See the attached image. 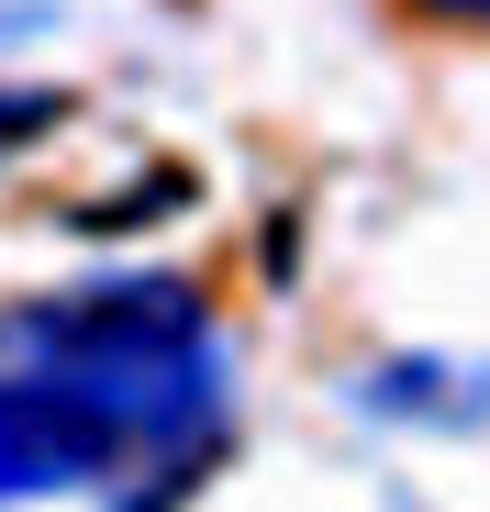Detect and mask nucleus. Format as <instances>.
<instances>
[{
    "label": "nucleus",
    "instance_id": "obj_1",
    "mask_svg": "<svg viewBox=\"0 0 490 512\" xmlns=\"http://www.w3.org/2000/svg\"><path fill=\"white\" fill-rule=\"evenodd\" d=\"M0 379L67 401L112 446V479L156 468L168 490H190L223 435V334H212L201 290L168 268L12 301L0 312Z\"/></svg>",
    "mask_w": 490,
    "mask_h": 512
},
{
    "label": "nucleus",
    "instance_id": "obj_2",
    "mask_svg": "<svg viewBox=\"0 0 490 512\" xmlns=\"http://www.w3.org/2000/svg\"><path fill=\"white\" fill-rule=\"evenodd\" d=\"M112 446L78 423L67 401L23 390V379H0V501H34V490H78V479H101Z\"/></svg>",
    "mask_w": 490,
    "mask_h": 512
},
{
    "label": "nucleus",
    "instance_id": "obj_3",
    "mask_svg": "<svg viewBox=\"0 0 490 512\" xmlns=\"http://www.w3.org/2000/svg\"><path fill=\"white\" fill-rule=\"evenodd\" d=\"M357 401L390 412V423H446V435H468V423H490V368H457V357H390V368H368Z\"/></svg>",
    "mask_w": 490,
    "mask_h": 512
},
{
    "label": "nucleus",
    "instance_id": "obj_4",
    "mask_svg": "<svg viewBox=\"0 0 490 512\" xmlns=\"http://www.w3.org/2000/svg\"><path fill=\"white\" fill-rule=\"evenodd\" d=\"M435 12H457V23H490V0H435Z\"/></svg>",
    "mask_w": 490,
    "mask_h": 512
}]
</instances>
